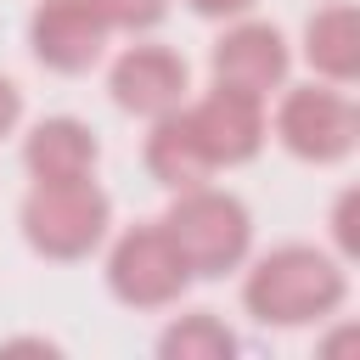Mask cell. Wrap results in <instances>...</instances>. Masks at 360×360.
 Returning <instances> with one entry per match:
<instances>
[{"mask_svg": "<svg viewBox=\"0 0 360 360\" xmlns=\"http://www.w3.org/2000/svg\"><path fill=\"white\" fill-rule=\"evenodd\" d=\"M332 236H338V248H343V253H354V191H343V197H338Z\"/></svg>", "mask_w": 360, "mask_h": 360, "instance_id": "obj_15", "label": "cell"}, {"mask_svg": "<svg viewBox=\"0 0 360 360\" xmlns=\"http://www.w3.org/2000/svg\"><path fill=\"white\" fill-rule=\"evenodd\" d=\"M208 68H214V84H231V90H248V96L264 101L270 90H281V79L292 68V51H287L281 28H270V22H236V28H225L214 39Z\"/></svg>", "mask_w": 360, "mask_h": 360, "instance_id": "obj_9", "label": "cell"}, {"mask_svg": "<svg viewBox=\"0 0 360 360\" xmlns=\"http://www.w3.org/2000/svg\"><path fill=\"white\" fill-rule=\"evenodd\" d=\"M17 225H22V242L39 253V259H56V264H73V259H90L112 225V197L79 174V180H34L22 208H17Z\"/></svg>", "mask_w": 360, "mask_h": 360, "instance_id": "obj_2", "label": "cell"}, {"mask_svg": "<svg viewBox=\"0 0 360 360\" xmlns=\"http://www.w3.org/2000/svg\"><path fill=\"white\" fill-rule=\"evenodd\" d=\"M276 141L304 163H343L360 141V112L332 84H298L276 107Z\"/></svg>", "mask_w": 360, "mask_h": 360, "instance_id": "obj_5", "label": "cell"}, {"mask_svg": "<svg viewBox=\"0 0 360 360\" xmlns=\"http://www.w3.org/2000/svg\"><path fill=\"white\" fill-rule=\"evenodd\" d=\"M304 62L332 79V84H349L360 73V11L349 0L338 6H321L309 22H304Z\"/></svg>", "mask_w": 360, "mask_h": 360, "instance_id": "obj_11", "label": "cell"}, {"mask_svg": "<svg viewBox=\"0 0 360 360\" xmlns=\"http://www.w3.org/2000/svg\"><path fill=\"white\" fill-rule=\"evenodd\" d=\"M343 298H349L343 264L309 242L270 248L264 259H253V270L242 281V304L264 326H321L326 315L343 309Z\"/></svg>", "mask_w": 360, "mask_h": 360, "instance_id": "obj_1", "label": "cell"}, {"mask_svg": "<svg viewBox=\"0 0 360 360\" xmlns=\"http://www.w3.org/2000/svg\"><path fill=\"white\" fill-rule=\"evenodd\" d=\"M107 34L112 28L96 17L90 0H39L28 17V45L51 73H90L107 51Z\"/></svg>", "mask_w": 360, "mask_h": 360, "instance_id": "obj_7", "label": "cell"}, {"mask_svg": "<svg viewBox=\"0 0 360 360\" xmlns=\"http://www.w3.org/2000/svg\"><path fill=\"white\" fill-rule=\"evenodd\" d=\"M107 287L129 309H169V304H180V292L191 287V264L169 242L163 219L158 225H135V231H124L112 242V253H107Z\"/></svg>", "mask_w": 360, "mask_h": 360, "instance_id": "obj_4", "label": "cell"}, {"mask_svg": "<svg viewBox=\"0 0 360 360\" xmlns=\"http://www.w3.org/2000/svg\"><path fill=\"white\" fill-rule=\"evenodd\" d=\"M90 6L107 28H124V34H146L169 17V0H90Z\"/></svg>", "mask_w": 360, "mask_h": 360, "instance_id": "obj_14", "label": "cell"}, {"mask_svg": "<svg viewBox=\"0 0 360 360\" xmlns=\"http://www.w3.org/2000/svg\"><path fill=\"white\" fill-rule=\"evenodd\" d=\"M163 231H169V242L180 248V259L191 264V276H225V270H236V264L248 259V248H253V219H248L242 197L214 191L208 180L174 191V202H169V214H163Z\"/></svg>", "mask_w": 360, "mask_h": 360, "instance_id": "obj_3", "label": "cell"}, {"mask_svg": "<svg viewBox=\"0 0 360 360\" xmlns=\"http://www.w3.org/2000/svg\"><path fill=\"white\" fill-rule=\"evenodd\" d=\"M146 174H152L158 186H169V191L202 186V180L214 174V163L202 158V146H197V135H191V124H186L180 107L163 112V118H152V135H146Z\"/></svg>", "mask_w": 360, "mask_h": 360, "instance_id": "obj_12", "label": "cell"}, {"mask_svg": "<svg viewBox=\"0 0 360 360\" xmlns=\"http://www.w3.org/2000/svg\"><path fill=\"white\" fill-rule=\"evenodd\" d=\"M180 112H186V124H191V135L214 169H236V163L259 158V146H264V101L248 90L214 84L202 101H191Z\"/></svg>", "mask_w": 360, "mask_h": 360, "instance_id": "obj_6", "label": "cell"}, {"mask_svg": "<svg viewBox=\"0 0 360 360\" xmlns=\"http://www.w3.org/2000/svg\"><path fill=\"white\" fill-rule=\"evenodd\" d=\"M158 354L163 360H231L236 354V332L214 309H191V315H180V321L163 326Z\"/></svg>", "mask_w": 360, "mask_h": 360, "instance_id": "obj_13", "label": "cell"}, {"mask_svg": "<svg viewBox=\"0 0 360 360\" xmlns=\"http://www.w3.org/2000/svg\"><path fill=\"white\" fill-rule=\"evenodd\" d=\"M96 158H101V141L79 118H39L22 141V163L34 180H79L96 169Z\"/></svg>", "mask_w": 360, "mask_h": 360, "instance_id": "obj_10", "label": "cell"}, {"mask_svg": "<svg viewBox=\"0 0 360 360\" xmlns=\"http://www.w3.org/2000/svg\"><path fill=\"white\" fill-rule=\"evenodd\" d=\"M17 118H22V90L0 73V135H11V129H17Z\"/></svg>", "mask_w": 360, "mask_h": 360, "instance_id": "obj_17", "label": "cell"}, {"mask_svg": "<svg viewBox=\"0 0 360 360\" xmlns=\"http://www.w3.org/2000/svg\"><path fill=\"white\" fill-rule=\"evenodd\" d=\"M107 90L124 112L135 118H163L174 107H186V90H191V68L180 51L169 45H129L112 73H107Z\"/></svg>", "mask_w": 360, "mask_h": 360, "instance_id": "obj_8", "label": "cell"}, {"mask_svg": "<svg viewBox=\"0 0 360 360\" xmlns=\"http://www.w3.org/2000/svg\"><path fill=\"white\" fill-rule=\"evenodd\" d=\"M197 17H214V22H225V17H248L253 11V0H186Z\"/></svg>", "mask_w": 360, "mask_h": 360, "instance_id": "obj_16", "label": "cell"}]
</instances>
